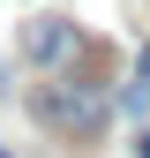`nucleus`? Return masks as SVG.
Returning a JSON list of instances; mask_svg holds the SVG:
<instances>
[{
	"instance_id": "nucleus-1",
	"label": "nucleus",
	"mask_w": 150,
	"mask_h": 158,
	"mask_svg": "<svg viewBox=\"0 0 150 158\" xmlns=\"http://www.w3.org/2000/svg\"><path fill=\"white\" fill-rule=\"evenodd\" d=\"M38 113H45L53 128L98 135V128H105V90H98V83H75V75H60V83H45V90H38Z\"/></svg>"
},
{
	"instance_id": "nucleus-2",
	"label": "nucleus",
	"mask_w": 150,
	"mask_h": 158,
	"mask_svg": "<svg viewBox=\"0 0 150 158\" xmlns=\"http://www.w3.org/2000/svg\"><path fill=\"white\" fill-rule=\"evenodd\" d=\"M23 53H30L38 68H68L75 53H83V38H75V23H68V15H38V23L23 30Z\"/></svg>"
},
{
	"instance_id": "nucleus-3",
	"label": "nucleus",
	"mask_w": 150,
	"mask_h": 158,
	"mask_svg": "<svg viewBox=\"0 0 150 158\" xmlns=\"http://www.w3.org/2000/svg\"><path fill=\"white\" fill-rule=\"evenodd\" d=\"M0 90H15V75H8V60H0Z\"/></svg>"
},
{
	"instance_id": "nucleus-4",
	"label": "nucleus",
	"mask_w": 150,
	"mask_h": 158,
	"mask_svg": "<svg viewBox=\"0 0 150 158\" xmlns=\"http://www.w3.org/2000/svg\"><path fill=\"white\" fill-rule=\"evenodd\" d=\"M135 158H150V135H135Z\"/></svg>"
},
{
	"instance_id": "nucleus-5",
	"label": "nucleus",
	"mask_w": 150,
	"mask_h": 158,
	"mask_svg": "<svg viewBox=\"0 0 150 158\" xmlns=\"http://www.w3.org/2000/svg\"><path fill=\"white\" fill-rule=\"evenodd\" d=\"M143 75H150V45H143Z\"/></svg>"
},
{
	"instance_id": "nucleus-6",
	"label": "nucleus",
	"mask_w": 150,
	"mask_h": 158,
	"mask_svg": "<svg viewBox=\"0 0 150 158\" xmlns=\"http://www.w3.org/2000/svg\"><path fill=\"white\" fill-rule=\"evenodd\" d=\"M0 158H8V151H0Z\"/></svg>"
}]
</instances>
